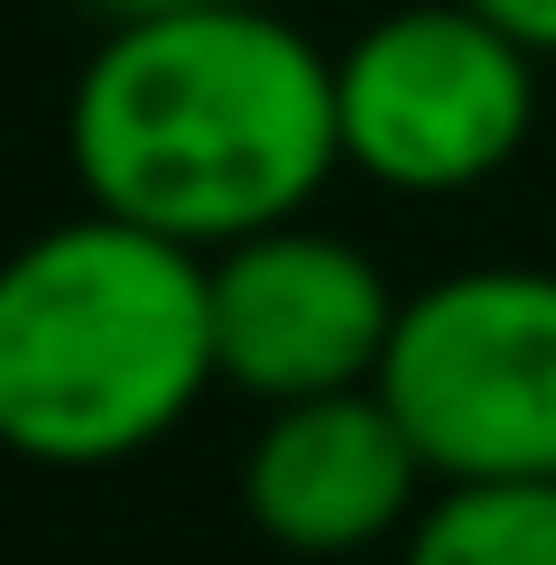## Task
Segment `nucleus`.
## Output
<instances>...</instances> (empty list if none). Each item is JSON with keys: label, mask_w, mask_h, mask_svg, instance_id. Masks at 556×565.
<instances>
[{"label": "nucleus", "mask_w": 556, "mask_h": 565, "mask_svg": "<svg viewBox=\"0 0 556 565\" xmlns=\"http://www.w3.org/2000/svg\"><path fill=\"white\" fill-rule=\"evenodd\" d=\"M538 46L473 0H399L334 46L343 168L389 195H463L538 130Z\"/></svg>", "instance_id": "obj_4"}, {"label": "nucleus", "mask_w": 556, "mask_h": 565, "mask_svg": "<svg viewBox=\"0 0 556 565\" xmlns=\"http://www.w3.org/2000/svg\"><path fill=\"white\" fill-rule=\"evenodd\" d=\"M204 297H214V371L223 390L260 398H316L381 381L399 288L362 242L324 223H269L250 242L204 250Z\"/></svg>", "instance_id": "obj_5"}, {"label": "nucleus", "mask_w": 556, "mask_h": 565, "mask_svg": "<svg viewBox=\"0 0 556 565\" xmlns=\"http://www.w3.org/2000/svg\"><path fill=\"white\" fill-rule=\"evenodd\" d=\"M427 491L436 473L381 381L278 398L260 408V436L242 455V520L288 556H362L381 537H408Z\"/></svg>", "instance_id": "obj_6"}, {"label": "nucleus", "mask_w": 556, "mask_h": 565, "mask_svg": "<svg viewBox=\"0 0 556 565\" xmlns=\"http://www.w3.org/2000/svg\"><path fill=\"white\" fill-rule=\"evenodd\" d=\"M103 19H158V10H214V0H84Z\"/></svg>", "instance_id": "obj_9"}, {"label": "nucleus", "mask_w": 556, "mask_h": 565, "mask_svg": "<svg viewBox=\"0 0 556 565\" xmlns=\"http://www.w3.org/2000/svg\"><path fill=\"white\" fill-rule=\"evenodd\" d=\"M65 168L185 250L297 223L343 168L334 56L269 0L111 19L65 93Z\"/></svg>", "instance_id": "obj_1"}, {"label": "nucleus", "mask_w": 556, "mask_h": 565, "mask_svg": "<svg viewBox=\"0 0 556 565\" xmlns=\"http://www.w3.org/2000/svg\"><path fill=\"white\" fill-rule=\"evenodd\" d=\"M399 565H556V473L436 482L399 537Z\"/></svg>", "instance_id": "obj_7"}, {"label": "nucleus", "mask_w": 556, "mask_h": 565, "mask_svg": "<svg viewBox=\"0 0 556 565\" xmlns=\"http://www.w3.org/2000/svg\"><path fill=\"white\" fill-rule=\"evenodd\" d=\"M381 398L436 482L556 473V269L482 260L408 288Z\"/></svg>", "instance_id": "obj_3"}, {"label": "nucleus", "mask_w": 556, "mask_h": 565, "mask_svg": "<svg viewBox=\"0 0 556 565\" xmlns=\"http://www.w3.org/2000/svg\"><path fill=\"white\" fill-rule=\"evenodd\" d=\"M482 19H501L520 46H538V56H556V0H473Z\"/></svg>", "instance_id": "obj_8"}, {"label": "nucleus", "mask_w": 556, "mask_h": 565, "mask_svg": "<svg viewBox=\"0 0 556 565\" xmlns=\"http://www.w3.org/2000/svg\"><path fill=\"white\" fill-rule=\"evenodd\" d=\"M214 381L204 250L84 204L0 260V445L19 463H130L168 445Z\"/></svg>", "instance_id": "obj_2"}]
</instances>
